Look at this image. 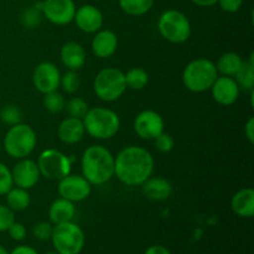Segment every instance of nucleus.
Returning a JSON list of instances; mask_svg holds the SVG:
<instances>
[{"instance_id":"18","label":"nucleus","mask_w":254,"mask_h":254,"mask_svg":"<svg viewBox=\"0 0 254 254\" xmlns=\"http://www.w3.org/2000/svg\"><path fill=\"white\" fill-rule=\"evenodd\" d=\"M86 134L83 121L73 117H67L57 127V136L60 140L67 145L79 143Z\"/></svg>"},{"instance_id":"1","label":"nucleus","mask_w":254,"mask_h":254,"mask_svg":"<svg viewBox=\"0 0 254 254\" xmlns=\"http://www.w3.org/2000/svg\"><path fill=\"white\" fill-rule=\"evenodd\" d=\"M155 160L143 146L129 145L114 158V176L128 186H140L153 175Z\"/></svg>"},{"instance_id":"11","label":"nucleus","mask_w":254,"mask_h":254,"mask_svg":"<svg viewBox=\"0 0 254 254\" xmlns=\"http://www.w3.org/2000/svg\"><path fill=\"white\" fill-rule=\"evenodd\" d=\"M57 191L62 198H66L72 202H81L91 195L92 185L82 175L68 174L64 179L59 180Z\"/></svg>"},{"instance_id":"7","label":"nucleus","mask_w":254,"mask_h":254,"mask_svg":"<svg viewBox=\"0 0 254 254\" xmlns=\"http://www.w3.org/2000/svg\"><path fill=\"white\" fill-rule=\"evenodd\" d=\"M96 96L103 102H114L121 98L127 89L124 72L116 67H107L97 73L93 82Z\"/></svg>"},{"instance_id":"29","label":"nucleus","mask_w":254,"mask_h":254,"mask_svg":"<svg viewBox=\"0 0 254 254\" xmlns=\"http://www.w3.org/2000/svg\"><path fill=\"white\" fill-rule=\"evenodd\" d=\"M64 109H66L69 117L83 119V117L86 116L87 112H88L89 107L88 103H87L83 98H81V97H73V98L69 99L68 102H66Z\"/></svg>"},{"instance_id":"24","label":"nucleus","mask_w":254,"mask_h":254,"mask_svg":"<svg viewBox=\"0 0 254 254\" xmlns=\"http://www.w3.org/2000/svg\"><path fill=\"white\" fill-rule=\"evenodd\" d=\"M6 206L11 208L14 212H20V211L26 210L31 202L29 191L21 188H14L12 186L6 195Z\"/></svg>"},{"instance_id":"31","label":"nucleus","mask_w":254,"mask_h":254,"mask_svg":"<svg viewBox=\"0 0 254 254\" xmlns=\"http://www.w3.org/2000/svg\"><path fill=\"white\" fill-rule=\"evenodd\" d=\"M42 19V12H41V4L36 6H31L29 9L25 10L21 14V22L24 26L29 27V29H34V27L39 26Z\"/></svg>"},{"instance_id":"44","label":"nucleus","mask_w":254,"mask_h":254,"mask_svg":"<svg viewBox=\"0 0 254 254\" xmlns=\"http://www.w3.org/2000/svg\"><path fill=\"white\" fill-rule=\"evenodd\" d=\"M45 254H59L56 251H50V252H46Z\"/></svg>"},{"instance_id":"35","label":"nucleus","mask_w":254,"mask_h":254,"mask_svg":"<svg viewBox=\"0 0 254 254\" xmlns=\"http://www.w3.org/2000/svg\"><path fill=\"white\" fill-rule=\"evenodd\" d=\"M154 143H155V148L158 149L160 153H170L174 149L175 145V141H174L173 136L170 134L163 131L161 134H159L155 139H154Z\"/></svg>"},{"instance_id":"20","label":"nucleus","mask_w":254,"mask_h":254,"mask_svg":"<svg viewBox=\"0 0 254 254\" xmlns=\"http://www.w3.org/2000/svg\"><path fill=\"white\" fill-rule=\"evenodd\" d=\"M231 208L242 218H252L254 215V190L245 188L238 190L231 198Z\"/></svg>"},{"instance_id":"16","label":"nucleus","mask_w":254,"mask_h":254,"mask_svg":"<svg viewBox=\"0 0 254 254\" xmlns=\"http://www.w3.org/2000/svg\"><path fill=\"white\" fill-rule=\"evenodd\" d=\"M210 91L215 102H217L221 106L227 107L232 106L237 102L241 88L233 77L218 76Z\"/></svg>"},{"instance_id":"21","label":"nucleus","mask_w":254,"mask_h":254,"mask_svg":"<svg viewBox=\"0 0 254 254\" xmlns=\"http://www.w3.org/2000/svg\"><path fill=\"white\" fill-rule=\"evenodd\" d=\"M140 186L144 196L153 201L168 200L173 192V186L170 181L164 178H151L150 176Z\"/></svg>"},{"instance_id":"42","label":"nucleus","mask_w":254,"mask_h":254,"mask_svg":"<svg viewBox=\"0 0 254 254\" xmlns=\"http://www.w3.org/2000/svg\"><path fill=\"white\" fill-rule=\"evenodd\" d=\"M195 5L197 6H202V7H210L213 6L218 2V0H191Z\"/></svg>"},{"instance_id":"23","label":"nucleus","mask_w":254,"mask_h":254,"mask_svg":"<svg viewBox=\"0 0 254 254\" xmlns=\"http://www.w3.org/2000/svg\"><path fill=\"white\" fill-rule=\"evenodd\" d=\"M242 62V57L238 54H236V52H226L218 59L217 64H216V68H217V72L221 76L233 77L240 69Z\"/></svg>"},{"instance_id":"41","label":"nucleus","mask_w":254,"mask_h":254,"mask_svg":"<svg viewBox=\"0 0 254 254\" xmlns=\"http://www.w3.org/2000/svg\"><path fill=\"white\" fill-rule=\"evenodd\" d=\"M9 254H39V252L30 246L21 245L15 247L11 252H9Z\"/></svg>"},{"instance_id":"19","label":"nucleus","mask_w":254,"mask_h":254,"mask_svg":"<svg viewBox=\"0 0 254 254\" xmlns=\"http://www.w3.org/2000/svg\"><path fill=\"white\" fill-rule=\"evenodd\" d=\"M60 57L64 66H66L71 71H78L86 64L87 56L81 44L76 41H69L61 47Z\"/></svg>"},{"instance_id":"38","label":"nucleus","mask_w":254,"mask_h":254,"mask_svg":"<svg viewBox=\"0 0 254 254\" xmlns=\"http://www.w3.org/2000/svg\"><path fill=\"white\" fill-rule=\"evenodd\" d=\"M217 4L223 11L233 14V12L240 11L243 5V0H218Z\"/></svg>"},{"instance_id":"37","label":"nucleus","mask_w":254,"mask_h":254,"mask_svg":"<svg viewBox=\"0 0 254 254\" xmlns=\"http://www.w3.org/2000/svg\"><path fill=\"white\" fill-rule=\"evenodd\" d=\"M6 232L9 233L10 238H11L12 241H16V242H21V241H24L27 235L25 226L22 225V223L16 222V221L10 226L9 230H7Z\"/></svg>"},{"instance_id":"30","label":"nucleus","mask_w":254,"mask_h":254,"mask_svg":"<svg viewBox=\"0 0 254 254\" xmlns=\"http://www.w3.org/2000/svg\"><path fill=\"white\" fill-rule=\"evenodd\" d=\"M79 86H81V77L77 73V71H68L66 73L61 74V82H60V87H62L64 92L72 94L76 93L78 91Z\"/></svg>"},{"instance_id":"32","label":"nucleus","mask_w":254,"mask_h":254,"mask_svg":"<svg viewBox=\"0 0 254 254\" xmlns=\"http://www.w3.org/2000/svg\"><path fill=\"white\" fill-rule=\"evenodd\" d=\"M0 119L2 121V123L7 124V126H15V124L21 123V112L16 106L9 104L0 111Z\"/></svg>"},{"instance_id":"6","label":"nucleus","mask_w":254,"mask_h":254,"mask_svg":"<svg viewBox=\"0 0 254 254\" xmlns=\"http://www.w3.org/2000/svg\"><path fill=\"white\" fill-rule=\"evenodd\" d=\"M54 251L59 254H79L86 245L83 230L73 221L54 225L51 240Z\"/></svg>"},{"instance_id":"39","label":"nucleus","mask_w":254,"mask_h":254,"mask_svg":"<svg viewBox=\"0 0 254 254\" xmlns=\"http://www.w3.org/2000/svg\"><path fill=\"white\" fill-rule=\"evenodd\" d=\"M245 135L251 144L254 143V118L251 117L245 124Z\"/></svg>"},{"instance_id":"34","label":"nucleus","mask_w":254,"mask_h":254,"mask_svg":"<svg viewBox=\"0 0 254 254\" xmlns=\"http://www.w3.org/2000/svg\"><path fill=\"white\" fill-rule=\"evenodd\" d=\"M14 183H12L11 170L4 163H0V196L6 195Z\"/></svg>"},{"instance_id":"36","label":"nucleus","mask_w":254,"mask_h":254,"mask_svg":"<svg viewBox=\"0 0 254 254\" xmlns=\"http://www.w3.org/2000/svg\"><path fill=\"white\" fill-rule=\"evenodd\" d=\"M15 222L14 211L6 205H0V233L6 232L10 226Z\"/></svg>"},{"instance_id":"27","label":"nucleus","mask_w":254,"mask_h":254,"mask_svg":"<svg viewBox=\"0 0 254 254\" xmlns=\"http://www.w3.org/2000/svg\"><path fill=\"white\" fill-rule=\"evenodd\" d=\"M124 77H126L127 88L135 89V91H140V89L145 88L149 82L148 72L145 69L140 68V67L130 68L127 73H124Z\"/></svg>"},{"instance_id":"5","label":"nucleus","mask_w":254,"mask_h":254,"mask_svg":"<svg viewBox=\"0 0 254 254\" xmlns=\"http://www.w3.org/2000/svg\"><path fill=\"white\" fill-rule=\"evenodd\" d=\"M37 136L32 127L19 123L11 126L4 136V149L10 158L25 159L35 150Z\"/></svg>"},{"instance_id":"2","label":"nucleus","mask_w":254,"mask_h":254,"mask_svg":"<svg viewBox=\"0 0 254 254\" xmlns=\"http://www.w3.org/2000/svg\"><path fill=\"white\" fill-rule=\"evenodd\" d=\"M81 169L91 185H104L114 176V155L106 146H88L82 155Z\"/></svg>"},{"instance_id":"25","label":"nucleus","mask_w":254,"mask_h":254,"mask_svg":"<svg viewBox=\"0 0 254 254\" xmlns=\"http://www.w3.org/2000/svg\"><path fill=\"white\" fill-rule=\"evenodd\" d=\"M235 81L237 82L238 87L241 89H245L252 93L254 88V62L253 54L251 55V59L248 61H243L241 64L237 73L233 76Z\"/></svg>"},{"instance_id":"28","label":"nucleus","mask_w":254,"mask_h":254,"mask_svg":"<svg viewBox=\"0 0 254 254\" xmlns=\"http://www.w3.org/2000/svg\"><path fill=\"white\" fill-rule=\"evenodd\" d=\"M44 107L46 111H49L52 114L61 113L64 111V106H66L64 94L60 93L59 91H52L44 94Z\"/></svg>"},{"instance_id":"22","label":"nucleus","mask_w":254,"mask_h":254,"mask_svg":"<svg viewBox=\"0 0 254 254\" xmlns=\"http://www.w3.org/2000/svg\"><path fill=\"white\" fill-rule=\"evenodd\" d=\"M74 216H76L74 202L66 200V198H57L51 203L49 208V218L52 225H60V223L73 221Z\"/></svg>"},{"instance_id":"33","label":"nucleus","mask_w":254,"mask_h":254,"mask_svg":"<svg viewBox=\"0 0 254 254\" xmlns=\"http://www.w3.org/2000/svg\"><path fill=\"white\" fill-rule=\"evenodd\" d=\"M52 231H54V225L51 222H46V221H41V222L35 223L32 227V235L36 240L39 241H49L51 240Z\"/></svg>"},{"instance_id":"9","label":"nucleus","mask_w":254,"mask_h":254,"mask_svg":"<svg viewBox=\"0 0 254 254\" xmlns=\"http://www.w3.org/2000/svg\"><path fill=\"white\" fill-rule=\"evenodd\" d=\"M37 166L41 176L59 181L71 174L72 160L57 149H46L39 155Z\"/></svg>"},{"instance_id":"3","label":"nucleus","mask_w":254,"mask_h":254,"mask_svg":"<svg viewBox=\"0 0 254 254\" xmlns=\"http://www.w3.org/2000/svg\"><path fill=\"white\" fill-rule=\"evenodd\" d=\"M86 133L99 140H108L116 136L121 129V118L113 109L106 107L89 108L83 117Z\"/></svg>"},{"instance_id":"4","label":"nucleus","mask_w":254,"mask_h":254,"mask_svg":"<svg viewBox=\"0 0 254 254\" xmlns=\"http://www.w3.org/2000/svg\"><path fill=\"white\" fill-rule=\"evenodd\" d=\"M218 77L216 64L208 59H195L186 64L183 72V82L189 91L202 93L210 91Z\"/></svg>"},{"instance_id":"40","label":"nucleus","mask_w":254,"mask_h":254,"mask_svg":"<svg viewBox=\"0 0 254 254\" xmlns=\"http://www.w3.org/2000/svg\"><path fill=\"white\" fill-rule=\"evenodd\" d=\"M144 254H173V253H171L168 248L164 247V246L154 245L146 248Z\"/></svg>"},{"instance_id":"17","label":"nucleus","mask_w":254,"mask_h":254,"mask_svg":"<svg viewBox=\"0 0 254 254\" xmlns=\"http://www.w3.org/2000/svg\"><path fill=\"white\" fill-rule=\"evenodd\" d=\"M92 52L98 59H108L116 54L118 49V36L112 30H99L94 34L91 42Z\"/></svg>"},{"instance_id":"43","label":"nucleus","mask_w":254,"mask_h":254,"mask_svg":"<svg viewBox=\"0 0 254 254\" xmlns=\"http://www.w3.org/2000/svg\"><path fill=\"white\" fill-rule=\"evenodd\" d=\"M0 254H9V251H7L4 246L0 245Z\"/></svg>"},{"instance_id":"10","label":"nucleus","mask_w":254,"mask_h":254,"mask_svg":"<svg viewBox=\"0 0 254 254\" xmlns=\"http://www.w3.org/2000/svg\"><path fill=\"white\" fill-rule=\"evenodd\" d=\"M76 9L73 0H45L41 2L42 16L59 26H64L73 21Z\"/></svg>"},{"instance_id":"12","label":"nucleus","mask_w":254,"mask_h":254,"mask_svg":"<svg viewBox=\"0 0 254 254\" xmlns=\"http://www.w3.org/2000/svg\"><path fill=\"white\" fill-rule=\"evenodd\" d=\"M165 128L164 119L158 112L146 109L140 112L134 119V131L144 140H154Z\"/></svg>"},{"instance_id":"14","label":"nucleus","mask_w":254,"mask_h":254,"mask_svg":"<svg viewBox=\"0 0 254 254\" xmlns=\"http://www.w3.org/2000/svg\"><path fill=\"white\" fill-rule=\"evenodd\" d=\"M11 176L14 186L29 190L39 183L41 174H40L36 161L25 158L20 159L15 164L11 170Z\"/></svg>"},{"instance_id":"13","label":"nucleus","mask_w":254,"mask_h":254,"mask_svg":"<svg viewBox=\"0 0 254 254\" xmlns=\"http://www.w3.org/2000/svg\"><path fill=\"white\" fill-rule=\"evenodd\" d=\"M61 82V72L52 62H41L32 72V83L42 94L57 91Z\"/></svg>"},{"instance_id":"8","label":"nucleus","mask_w":254,"mask_h":254,"mask_svg":"<svg viewBox=\"0 0 254 254\" xmlns=\"http://www.w3.org/2000/svg\"><path fill=\"white\" fill-rule=\"evenodd\" d=\"M158 30L161 36L171 44H184L191 36V24L184 12L170 9L160 15Z\"/></svg>"},{"instance_id":"26","label":"nucleus","mask_w":254,"mask_h":254,"mask_svg":"<svg viewBox=\"0 0 254 254\" xmlns=\"http://www.w3.org/2000/svg\"><path fill=\"white\" fill-rule=\"evenodd\" d=\"M155 0H118L119 7L131 16H141L153 9Z\"/></svg>"},{"instance_id":"15","label":"nucleus","mask_w":254,"mask_h":254,"mask_svg":"<svg viewBox=\"0 0 254 254\" xmlns=\"http://www.w3.org/2000/svg\"><path fill=\"white\" fill-rule=\"evenodd\" d=\"M73 21L81 31L86 34H96L103 26L104 17L98 7L92 4H84L76 9Z\"/></svg>"}]
</instances>
